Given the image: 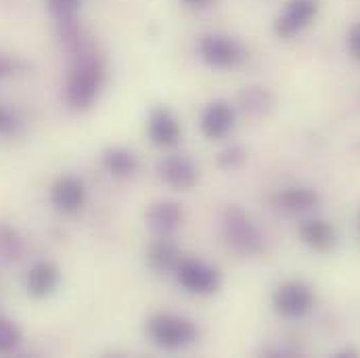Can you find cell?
I'll return each mask as SVG.
<instances>
[{
	"mask_svg": "<svg viewBox=\"0 0 360 358\" xmlns=\"http://www.w3.org/2000/svg\"><path fill=\"white\" fill-rule=\"evenodd\" d=\"M314 289L300 279H289L281 283L272 293V310L289 321L304 319L314 306Z\"/></svg>",
	"mask_w": 360,
	"mask_h": 358,
	"instance_id": "5b68a950",
	"label": "cell"
},
{
	"mask_svg": "<svg viewBox=\"0 0 360 358\" xmlns=\"http://www.w3.org/2000/svg\"><path fill=\"white\" fill-rule=\"evenodd\" d=\"M23 333L15 321L0 314V354H11L21 346Z\"/></svg>",
	"mask_w": 360,
	"mask_h": 358,
	"instance_id": "ffe728a7",
	"label": "cell"
},
{
	"mask_svg": "<svg viewBox=\"0 0 360 358\" xmlns=\"http://www.w3.org/2000/svg\"><path fill=\"white\" fill-rule=\"evenodd\" d=\"M158 177L164 184H168L174 191H188L195 186V182L199 179V170L191 158L172 153V155H166L164 160H160Z\"/></svg>",
	"mask_w": 360,
	"mask_h": 358,
	"instance_id": "30bf717a",
	"label": "cell"
},
{
	"mask_svg": "<svg viewBox=\"0 0 360 358\" xmlns=\"http://www.w3.org/2000/svg\"><path fill=\"white\" fill-rule=\"evenodd\" d=\"M300 235H302V241L314 252L325 254L335 248V229L327 220L310 218V220L302 222Z\"/></svg>",
	"mask_w": 360,
	"mask_h": 358,
	"instance_id": "9a60e30c",
	"label": "cell"
},
{
	"mask_svg": "<svg viewBox=\"0 0 360 358\" xmlns=\"http://www.w3.org/2000/svg\"><path fill=\"white\" fill-rule=\"evenodd\" d=\"M23 256V239L11 224H0V262L13 264Z\"/></svg>",
	"mask_w": 360,
	"mask_h": 358,
	"instance_id": "ac0fdd59",
	"label": "cell"
},
{
	"mask_svg": "<svg viewBox=\"0 0 360 358\" xmlns=\"http://www.w3.org/2000/svg\"><path fill=\"white\" fill-rule=\"evenodd\" d=\"M180 134H182V128H180L179 117L168 107H155L149 113L147 136L151 145L160 149H172L180 143Z\"/></svg>",
	"mask_w": 360,
	"mask_h": 358,
	"instance_id": "8fae6325",
	"label": "cell"
},
{
	"mask_svg": "<svg viewBox=\"0 0 360 358\" xmlns=\"http://www.w3.org/2000/svg\"><path fill=\"white\" fill-rule=\"evenodd\" d=\"M19 128V117L8 109L0 105V136H11Z\"/></svg>",
	"mask_w": 360,
	"mask_h": 358,
	"instance_id": "7402d4cb",
	"label": "cell"
},
{
	"mask_svg": "<svg viewBox=\"0 0 360 358\" xmlns=\"http://www.w3.org/2000/svg\"><path fill=\"white\" fill-rule=\"evenodd\" d=\"M61 283V270L51 260H38L34 262L25 276H23V287L30 298L34 300H44L57 291Z\"/></svg>",
	"mask_w": 360,
	"mask_h": 358,
	"instance_id": "7c38bea8",
	"label": "cell"
},
{
	"mask_svg": "<svg viewBox=\"0 0 360 358\" xmlns=\"http://www.w3.org/2000/svg\"><path fill=\"white\" fill-rule=\"evenodd\" d=\"M51 205L61 214H78L86 203V184L74 174H63L55 180L49 188Z\"/></svg>",
	"mask_w": 360,
	"mask_h": 358,
	"instance_id": "ba28073f",
	"label": "cell"
},
{
	"mask_svg": "<svg viewBox=\"0 0 360 358\" xmlns=\"http://www.w3.org/2000/svg\"><path fill=\"white\" fill-rule=\"evenodd\" d=\"M199 59L212 70H235L248 59L245 46L229 34L210 32L199 38L197 44Z\"/></svg>",
	"mask_w": 360,
	"mask_h": 358,
	"instance_id": "277c9868",
	"label": "cell"
},
{
	"mask_svg": "<svg viewBox=\"0 0 360 358\" xmlns=\"http://www.w3.org/2000/svg\"><path fill=\"white\" fill-rule=\"evenodd\" d=\"M180 254L179 248L168 239V237H160L158 241H153L147 250V262L153 270H174L179 264Z\"/></svg>",
	"mask_w": 360,
	"mask_h": 358,
	"instance_id": "e0dca14e",
	"label": "cell"
},
{
	"mask_svg": "<svg viewBox=\"0 0 360 358\" xmlns=\"http://www.w3.org/2000/svg\"><path fill=\"white\" fill-rule=\"evenodd\" d=\"M149 340L168 352H179L188 346H193L199 338V329L197 325L180 314H170V312H162V314H153L147 321L145 327Z\"/></svg>",
	"mask_w": 360,
	"mask_h": 358,
	"instance_id": "7a4b0ae2",
	"label": "cell"
},
{
	"mask_svg": "<svg viewBox=\"0 0 360 358\" xmlns=\"http://www.w3.org/2000/svg\"><path fill=\"white\" fill-rule=\"evenodd\" d=\"M103 168L115 179H128L139 170V158L126 147H107L103 151Z\"/></svg>",
	"mask_w": 360,
	"mask_h": 358,
	"instance_id": "2e32d148",
	"label": "cell"
},
{
	"mask_svg": "<svg viewBox=\"0 0 360 358\" xmlns=\"http://www.w3.org/2000/svg\"><path fill=\"white\" fill-rule=\"evenodd\" d=\"M147 226L160 235V237H170L174 231H179L184 220V212L176 201H155L147 210Z\"/></svg>",
	"mask_w": 360,
	"mask_h": 358,
	"instance_id": "4fadbf2b",
	"label": "cell"
},
{
	"mask_svg": "<svg viewBox=\"0 0 360 358\" xmlns=\"http://www.w3.org/2000/svg\"><path fill=\"white\" fill-rule=\"evenodd\" d=\"M348 51L352 59H356L360 63V23L352 25V30L348 32Z\"/></svg>",
	"mask_w": 360,
	"mask_h": 358,
	"instance_id": "cb8c5ba5",
	"label": "cell"
},
{
	"mask_svg": "<svg viewBox=\"0 0 360 358\" xmlns=\"http://www.w3.org/2000/svg\"><path fill=\"white\" fill-rule=\"evenodd\" d=\"M319 0H287L283 11L276 15L272 30L278 38L291 40L300 36L306 27H310L319 15Z\"/></svg>",
	"mask_w": 360,
	"mask_h": 358,
	"instance_id": "52a82bcc",
	"label": "cell"
},
{
	"mask_svg": "<svg viewBox=\"0 0 360 358\" xmlns=\"http://www.w3.org/2000/svg\"><path fill=\"white\" fill-rule=\"evenodd\" d=\"M321 197L314 188L310 186H285L281 188L272 203L278 212L283 214H291V216H297V214H306L310 210H314L319 205Z\"/></svg>",
	"mask_w": 360,
	"mask_h": 358,
	"instance_id": "5bb4252c",
	"label": "cell"
},
{
	"mask_svg": "<svg viewBox=\"0 0 360 358\" xmlns=\"http://www.w3.org/2000/svg\"><path fill=\"white\" fill-rule=\"evenodd\" d=\"M82 0H46V11L55 21H65L78 17Z\"/></svg>",
	"mask_w": 360,
	"mask_h": 358,
	"instance_id": "44dd1931",
	"label": "cell"
},
{
	"mask_svg": "<svg viewBox=\"0 0 360 358\" xmlns=\"http://www.w3.org/2000/svg\"><path fill=\"white\" fill-rule=\"evenodd\" d=\"M182 2H186L188 6H195V8H205V6H210L214 0H182Z\"/></svg>",
	"mask_w": 360,
	"mask_h": 358,
	"instance_id": "484cf974",
	"label": "cell"
},
{
	"mask_svg": "<svg viewBox=\"0 0 360 358\" xmlns=\"http://www.w3.org/2000/svg\"><path fill=\"white\" fill-rule=\"evenodd\" d=\"M359 226H360V222H359Z\"/></svg>",
	"mask_w": 360,
	"mask_h": 358,
	"instance_id": "4316f807",
	"label": "cell"
},
{
	"mask_svg": "<svg viewBox=\"0 0 360 358\" xmlns=\"http://www.w3.org/2000/svg\"><path fill=\"white\" fill-rule=\"evenodd\" d=\"M241 162H243V151H241L239 147H231V149L222 151L220 158H218V164H220V168H224V170H233V168H237Z\"/></svg>",
	"mask_w": 360,
	"mask_h": 358,
	"instance_id": "603a6c76",
	"label": "cell"
},
{
	"mask_svg": "<svg viewBox=\"0 0 360 358\" xmlns=\"http://www.w3.org/2000/svg\"><path fill=\"white\" fill-rule=\"evenodd\" d=\"M241 105L252 115H264V113H269L270 107H272V96H270L269 90L252 87V89L241 92Z\"/></svg>",
	"mask_w": 360,
	"mask_h": 358,
	"instance_id": "d6986e66",
	"label": "cell"
},
{
	"mask_svg": "<svg viewBox=\"0 0 360 358\" xmlns=\"http://www.w3.org/2000/svg\"><path fill=\"white\" fill-rule=\"evenodd\" d=\"M15 70H17L15 59H11L6 55H0V82L6 80V78H11L15 74Z\"/></svg>",
	"mask_w": 360,
	"mask_h": 358,
	"instance_id": "d4e9b609",
	"label": "cell"
},
{
	"mask_svg": "<svg viewBox=\"0 0 360 358\" xmlns=\"http://www.w3.org/2000/svg\"><path fill=\"white\" fill-rule=\"evenodd\" d=\"M235 107L229 101H212L203 107L201 117H199V128L201 134L210 141H220L226 139L231 134V130L235 128Z\"/></svg>",
	"mask_w": 360,
	"mask_h": 358,
	"instance_id": "9c48e42d",
	"label": "cell"
},
{
	"mask_svg": "<svg viewBox=\"0 0 360 358\" xmlns=\"http://www.w3.org/2000/svg\"><path fill=\"white\" fill-rule=\"evenodd\" d=\"M107 80V68L101 55L90 46L74 53V68L65 84V101L74 111H86L98 98Z\"/></svg>",
	"mask_w": 360,
	"mask_h": 358,
	"instance_id": "6da1fadb",
	"label": "cell"
},
{
	"mask_svg": "<svg viewBox=\"0 0 360 358\" xmlns=\"http://www.w3.org/2000/svg\"><path fill=\"white\" fill-rule=\"evenodd\" d=\"M174 276L179 285L193 295H212L220 289V270L199 258H180L174 267Z\"/></svg>",
	"mask_w": 360,
	"mask_h": 358,
	"instance_id": "8992f818",
	"label": "cell"
},
{
	"mask_svg": "<svg viewBox=\"0 0 360 358\" xmlns=\"http://www.w3.org/2000/svg\"><path fill=\"white\" fill-rule=\"evenodd\" d=\"M224 241L241 256H258L264 250V237L256 222L241 207L233 205L222 216Z\"/></svg>",
	"mask_w": 360,
	"mask_h": 358,
	"instance_id": "3957f363",
	"label": "cell"
}]
</instances>
